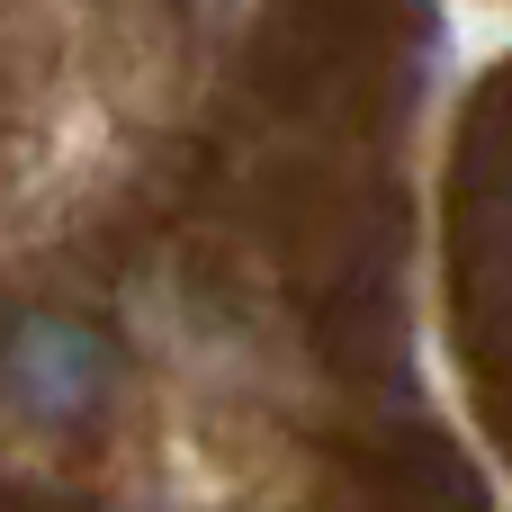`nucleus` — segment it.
Returning <instances> with one entry per match:
<instances>
[{
	"mask_svg": "<svg viewBox=\"0 0 512 512\" xmlns=\"http://www.w3.org/2000/svg\"><path fill=\"white\" fill-rule=\"evenodd\" d=\"M108 342L72 315H27L0 333V405L27 432H81L108 396Z\"/></svg>",
	"mask_w": 512,
	"mask_h": 512,
	"instance_id": "obj_1",
	"label": "nucleus"
},
{
	"mask_svg": "<svg viewBox=\"0 0 512 512\" xmlns=\"http://www.w3.org/2000/svg\"><path fill=\"white\" fill-rule=\"evenodd\" d=\"M189 9H198V27H207V36H234V27L252 18V0H189Z\"/></svg>",
	"mask_w": 512,
	"mask_h": 512,
	"instance_id": "obj_2",
	"label": "nucleus"
}]
</instances>
